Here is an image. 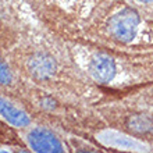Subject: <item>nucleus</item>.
<instances>
[{"label": "nucleus", "instance_id": "f257e3e1", "mask_svg": "<svg viewBox=\"0 0 153 153\" xmlns=\"http://www.w3.org/2000/svg\"><path fill=\"white\" fill-rule=\"evenodd\" d=\"M138 25H139L138 13L131 7H125L110 18L109 31L110 35L116 40L128 43L135 38Z\"/></svg>", "mask_w": 153, "mask_h": 153}, {"label": "nucleus", "instance_id": "f03ea898", "mask_svg": "<svg viewBox=\"0 0 153 153\" xmlns=\"http://www.w3.org/2000/svg\"><path fill=\"white\" fill-rule=\"evenodd\" d=\"M28 143L35 152H64L60 139L46 128H33L28 134Z\"/></svg>", "mask_w": 153, "mask_h": 153}, {"label": "nucleus", "instance_id": "7ed1b4c3", "mask_svg": "<svg viewBox=\"0 0 153 153\" xmlns=\"http://www.w3.org/2000/svg\"><path fill=\"white\" fill-rule=\"evenodd\" d=\"M89 73L97 82H110L116 74V64L113 59L106 54H96L89 63Z\"/></svg>", "mask_w": 153, "mask_h": 153}, {"label": "nucleus", "instance_id": "20e7f679", "mask_svg": "<svg viewBox=\"0 0 153 153\" xmlns=\"http://www.w3.org/2000/svg\"><path fill=\"white\" fill-rule=\"evenodd\" d=\"M28 70L36 79H49L56 71V63L46 53H35L28 60Z\"/></svg>", "mask_w": 153, "mask_h": 153}, {"label": "nucleus", "instance_id": "39448f33", "mask_svg": "<svg viewBox=\"0 0 153 153\" xmlns=\"http://www.w3.org/2000/svg\"><path fill=\"white\" fill-rule=\"evenodd\" d=\"M0 116L14 127H27L31 124V118L28 114L14 103L4 99L3 96H0Z\"/></svg>", "mask_w": 153, "mask_h": 153}, {"label": "nucleus", "instance_id": "423d86ee", "mask_svg": "<svg viewBox=\"0 0 153 153\" xmlns=\"http://www.w3.org/2000/svg\"><path fill=\"white\" fill-rule=\"evenodd\" d=\"M99 139L105 145L113 146V148H117V149H125V150H142L143 149V146L138 141H135L132 138L125 137V135H121L120 132H116V131L102 132L99 135Z\"/></svg>", "mask_w": 153, "mask_h": 153}, {"label": "nucleus", "instance_id": "0eeeda50", "mask_svg": "<svg viewBox=\"0 0 153 153\" xmlns=\"http://www.w3.org/2000/svg\"><path fill=\"white\" fill-rule=\"evenodd\" d=\"M127 125L131 131L137 134L148 132L153 128V121L146 116H132L127 121Z\"/></svg>", "mask_w": 153, "mask_h": 153}, {"label": "nucleus", "instance_id": "6e6552de", "mask_svg": "<svg viewBox=\"0 0 153 153\" xmlns=\"http://www.w3.org/2000/svg\"><path fill=\"white\" fill-rule=\"evenodd\" d=\"M13 82V74L8 68L7 63L0 59V84L1 85H10Z\"/></svg>", "mask_w": 153, "mask_h": 153}, {"label": "nucleus", "instance_id": "1a4fd4ad", "mask_svg": "<svg viewBox=\"0 0 153 153\" xmlns=\"http://www.w3.org/2000/svg\"><path fill=\"white\" fill-rule=\"evenodd\" d=\"M42 106L46 107V109H54V107H56V102L52 100V99H49V97H45L43 100H42Z\"/></svg>", "mask_w": 153, "mask_h": 153}, {"label": "nucleus", "instance_id": "9d476101", "mask_svg": "<svg viewBox=\"0 0 153 153\" xmlns=\"http://www.w3.org/2000/svg\"><path fill=\"white\" fill-rule=\"evenodd\" d=\"M138 1H141V3H150L153 0H138Z\"/></svg>", "mask_w": 153, "mask_h": 153}]
</instances>
